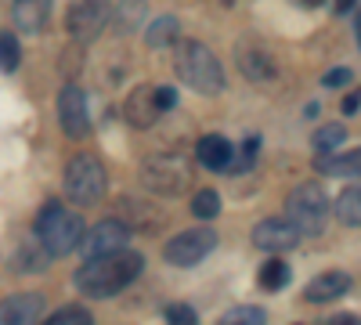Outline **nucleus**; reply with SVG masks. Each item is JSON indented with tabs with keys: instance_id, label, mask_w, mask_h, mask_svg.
I'll use <instances>...</instances> for the list:
<instances>
[{
	"instance_id": "obj_14",
	"label": "nucleus",
	"mask_w": 361,
	"mask_h": 325,
	"mask_svg": "<svg viewBox=\"0 0 361 325\" xmlns=\"http://www.w3.org/2000/svg\"><path fill=\"white\" fill-rule=\"evenodd\" d=\"M314 170L329 173V177H350V181H361V149H350V152H318Z\"/></svg>"
},
{
	"instance_id": "obj_9",
	"label": "nucleus",
	"mask_w": 361,
	"mask_h": 325,
	"mask_svg": "<svg viewBox=\"0 0 361 325\" xmlns=\"http://www.w3.org/2000/svg\"><path fill=\"white\" fill-rule=\"evenodd\" d=\"M130 243V228L123 221H102L94 224L90 231H83V239H80V250L83 257H105V253H116V250H127Z\"/></svg>"
},
{
	"instance_id": "obj_2",
	"label": "nucleus",
	"mask_w": 361,
	"mask_h": 325,
	"mask_svg": "<svg viewBox=\"0 0 361 325\" xmlns=\"http://www.w3.org/2000/svg\"><path fill=\"white\" fill-rule=\"evenodd\" d=\"M37 243L44 246L47 257H66L73 250H80V239H83V217L66 210L62 202H44V210L37 214Z\"/></svg>"
},
{
	"instance_id": "obj_11",
	"label": "nucleus",
	"mask_w": 361,
	"mask_h": 325,
	"mask_svg": "<svg viewBox=\"0 0 361 325\" xmlns=\"http://www.w3.org/2000/svg\"><path fill=\"white\" fill-rule=\"evenodd\" d=\"M300 243V231L286 221V217H267L253 228V246L267 250V253H282V250H293Z\"/></svg>"
},
{
	"instance_id": "obj_12",
	"label": "nucleus",
	"mask_w": 361,
	"mask_h": 325,
	"mask_svg": "<svg viewBox=\"0 0 361 325\" xmlns=\"http://www.w3.org/2000/svg\"><path fill=\"white\" fill-rule=\"evenodd\" d=\"M44 318V297L40 293H15L0 300V325H40Z\"/></svg>"
},
{
	"instance_id": "obj_6",
	"label": "nucleus",
	"mask_w": 361,
	"mask_h": 325,
	"mask_svg": "<svg viewBox=\"0 0 361 325\" xmlns=\"http://www.w3.org/2000/svg\"><path fill=\"white\" fill-rule=\"evenodd\" d=\"M141 181L148 185V192H159V195H180L192 185V173L188 166L180 163L177 156H152L141 166Z\"/></svg>"
},
{
	"instance_id": "obj_15",
	"label": "nucleus",
	"mask_w": 361,
	"mask_h": 325,
	"mask_svg": "<svg viewBox=\"0 0 361 325\" xmlns=\"http://www.w3.org/2000/svg\"><path fill=\"white\" fill-rule=\"evenodd\" d=\"M156 116H159V109H156V98H152V87H148V83L134 87L130 98H127V120H130V127L148 130L156 123Z\"/></svg>"
},
{
	"instance_id": "obj_18",
	"label": "nucleus",
	"mask_w": 361,
	"mask_h": 325,
	"mask_svg": "<svg viewBox=\"0 0 361 325\" xmlns=\"http://www.w3.org/2000/svg\"><path fill=\"white\" fill-rule=\"evenodd\" d=\"M235 54H238V66H243V76H250V80H271V76H275V62H271L264 51L238 47Z\"/></svg>"
},
{
	"instance_id": "obj_35",
	"label": "nucleus",
	"mask_w": 361,
	"mask_h": 325,
	"mask_svg": "<svg viewBox=\"0 0 361 325\" xmlns=\"http://www.w3.org/2000/svg\"><path fill=\"white\" fill-rule=\"evenodd\" d=\"M311 4H318V0H311Z\"/></svg>"
},
{
	"instance_id": "obj_13",
	"label": "nucleus",
	"mask_w": 361,
	"mask_h": 325,
	"mask_svg": "<svg viewBox=\"0 0 361 325\" xmlns=\"http://www.w3.org/2000/svg\"><path fill=\"white\" fill-rule=\"evenodd\" d=\"M347 289H350V275L347 271H322L318 278L307 282L304 300L307 304H329V300H340Z\"/></svg>"
},
{
	"instance_id": "obj_29",
	"label": "nucleus",
	"mask_w": 361,
	"mask_h": 325,
	"mask_svg": "<svg viewBox=\"0 0 361 325\" xmlns=\"http://www.w3.org/2000/svg\"><path fill=\"white\" fill-rule=\"evenodd\" d=\"M350 76H354V73H350L347 66H340V69H329V73L322 76V83H325V87H347Z\"/></svg>"
},
{
	"instance_id": "obj_4",
	"label": "nucleus",
	"mask_w": 361,
	"mask_h": 325,
	"mask_svg": "<svg viewBox=\"0 0 361 325\" xmlns=\"http://www.w3.org/2000/svg\"><path fill=\"white\" fill-rule=\"evenodd\" d=\"M329 217H333V202L322 192V185H296L286 199V221L300 235H322Z\"/></svg>"
},
{
	"instance_id": "obj_23",
	"label": "nucleus",
	"mask_w": 361,
	"mask_h": 325,
	"mask_svg": "<svg viewBox=\"0 0 361 325\" xmlns=\"http://www.w3.org/2000/svg\"><path fill=\"white\" fill-rule=\"evenodd\" d=\"M192 214H195L199 221H214V217L221 214V195H217L214 188L195 192V195H192Z\"/></svg>"
},
{
	"instance_id": "obj_24",
	"label": "nucleus",
	"mask_w": 361,
	"mask_h": 325,
	"mask_svg": "<svg viewBox=\"0 0 361 325\" xmlns=\"http://www.w3.org/2000/svg\"><path fill=\"white\" fill-rule=\"evenodd\" d=\"M44 325H94V318H90V311H87V307L69 304V307H62V311H54Z\"/></svg>"
},
{
	"instance_id": "obj_34",
	"label": "nucleus",
	"mask_w": 361,
	"mask_h": 325,
	"mask_svg": "<svg viewBox=\"0 0 361 325\" xmlns=\"http://www.w3.org/2000/svg\"><path fill=\"white\" fill-rule=\"evenodd\" d=\"M224 4H235V0H224Z\"/></svg>"
},
{
	"instance_id": "obj_28",
	"label": "nucleus",
	"mask_w": 361,
	"mask_h": 325,
	"mask_svg": "<svg viewBox=\"0 0 361 325\" xmlns=\"http://www.w3.org/2000/svg\"><path fill=\"white\" fill-rule=\"evenodd\" d=\"M152 98H156V109L159 112H166V109L177 105V91H173V87H152Z\"/></svg>"
},
{
	"instance_id": "obj_33",
	"label": "nucleus",
	"mask_w": 361,
	"mask_h": 325,
	"mask_svg": "<svg viewBox=\"0 0 361 325\" xmlns=\"http://www.w3.org/2000/svg\"><path fill=\"white\" fill-rule=\"evenodd\" d=\"M354 37H357V47H361V11H357V18H354Z\"/></svg>"
},
{
	"instance_id": "obj_26",
	"label": "nucleus",
	"mask_w": 361,
	"mask_h": 325,
	"mask_svg": "<svg viewBox=\"0 0 361 325\" xmlns=\"http://www.w3.org/2000/svg\"><path fill=\"white\" fill-rule=\"evenodd\" d=\"M166 325H199V314L188 304H170L166 307Z\"/></svg>"
},
{
	"instance_id": "obj_3",
	"label": "nucleus",
	"mask_w": 361,
	"mask_h": 325,
	"mask_svg": "<svg viewBox=\"0 0 361 325\" xmlns=\"http://www.w3.org/2000/svg\"><path fill=\"white\" fill-rule=\"evenodd\" d=\"M177 76L199 94H217L224 87V69L217 62V54L199 40L177 44Z\"/></svg>"
},
{
	"instance_id": "obj_19",
	"label": "nucleus",
	"mask_w": 361,
	"mask_h": 325,
	"mask_svg": "<svg viewBox=\"0 0 361 325\" xmlns=\"http://www.w3.org/2000/svg\"><path fill=\"white\" fill-rule=\"evenodd\" d=\"M148 47H170L180 40V22L173 15H159L152 25H148V33H145Z\"/></svg>"
},
{
	"instance_id": "obj_5",
	"label": "nucleus",
	"mask_w": 361,
	"mask_h": 325,
	"mask_svg": "<svg viewBox=\"0 0 361 325\" xmlns=\"http://www.w3.org/2000/svg\"><path fill=\"white\" fill-rule=\"evenodd\" d=\"M109 188V177H105V166L90 156V152H80L66 163V192L76 206H94L102 202Z\"/></svg>"
},
{
	"instance_id": "obj_1",
	"label": "nucleus",
	"mask_w": 361,
	"mask_h": 325,
	"mask_svg": "<svg viewBox=\"0 0 361 325\" xmlns=\"http://www.w3.org/2000/svg\"><path fill=\"white\" fill-rule=\"evenodd\" d=\"M141 268H145V257L127 246V250H116V253H105V257H87L80 264V271L73 275V282L83 297L105 300V297L123 293L141 275Z\"/></svg>"
},
{
	"instance_id": "obj_27",
	"label": "nucleus",
	"mask_w": 361,
	"mask_h": 325,
	"mask_svg": "<svg viewBox=\"0 0 361 325\" xmlns=\"http://www.w3.org/2000/svg\"><path fill=\"white\" fill-rule=\"evenodd\" d=\"M141 8H145V0H123V8H119V29H134L141 22Z\"/></svg>"
},
{
	"instance_id": "obj_8",
	"label": "nucleus",
	"mask_w": 361,
	"mask_h": 325,
	"mask_svg": "<svg viewBox=\"0 0 361 325\" xmlns=\"http://www.w3.org/2000/svg\"><path fill=\"white\" fill-rule=\"evenodd\" d=\"M112 15V0H73L66 25L76 40H94Z\"/></svg>"
},
{
	"instance_id": "obj_10",
	"label": "nucleus",
	"mask_w": 361,
	"mask_h": 325,
	"mask_svg": "<svg viewBox=\"0 0 361 325\" xmlns=\"http://www.w3.org/2000/svg\"><path fill=\"white\" fill-rule=\"evenodd\" d=\"M58 120L69 137H87L90 134V116H87V98L80 87H62L58 94Z\"/></svg>"
},
{
	"instance_id": "obj_31",
	"label": "nucleus",
	"mask_w": 361,
	"mask_h": 325,
	"mask_svg": "<svg viewBox=\"0 0 361 325\" xmlns=\"http://www.w3.org/2000/svg\"><path fill=\"white\" fill-rule=\"evenodd\" d=\"M329 325H361V318H357V314H336Z\"/></svg>"
},
{
	"instance_id": "obj_16",
	"label": "nucleus",
	"mask_w": 361,
	"mask_h": 325,
	"mask_svg": "<svg viewBox=\"0 0 361 325\" xmlns=\"http://www.w3.org/2000/svg\"><path fill=\"white\" fill-rule=\"evenodd\" d=\"M231 141L228 137H221V134H206V137H199V145H195V159L206 166V170H228L231 166Z\"/></svg>"
},
{
	"instance_id": "obj_7",
	"label": "nucleus",
	"mask_w": 361,
	"mask_h": 325,
	"mask_svg": "<svg viewBox=\"0 0 361 325\" xmlns=\"http://www.w3.org/2000/svg\"><path fill=\"white\" fill-rule=\"evenodd\" d=\"M217 231H209V228H188V231H180L173 235V239L163 246V257L166 264H177V268H188V264H199L202 257H209L217 250Z\"/></svg>"
},
{
	"instance_id": "obj_25",
	"label": "nucleus",
	"mask_w": 361,
	"mask_h": 325,
	"mask_svg": "<svg viewBox=\"0 0 361 325\" xmlns=\"http://www.w3.org/2000/svg\"><path fill=\"white\" fill-rule=\"evenodd\" d=\"M18 62H22V47H18V40H15L11 33H0V69H4V73H15Z\"/></svg>"
},
{
	"instance_id": "obj_20",
	"label": "nucleus",
	"mask_w": 361,
	"mask_h": 325,
	"mask_svg": "<svg viewBox=\"0 0 361 325\" xmlns=\"http://www.w3.org/2000/svg\"><path fill=\"white\" fill-rule=\"evenodd\" d=\"M18 29H25V33H40L44 22H47V0H18Z\"/></svg>"
},
{
	"instance_id": "obj_30",
	"label": "nucleus",
	"mask_w": 361,
	"mask_h": 325,
	"mask_svg": "<svg viewBox=\"0 0 361 325\" xmlns=\"http://www.w3.org/2000/svg\"><path fill=\"white\" fill-rule=\"evenodd\" d=\"M357 109H361V94H347L343 98V116H354Z\"/></svg>"
},
{
	"instance_id": "obj_21",
	"label": "nucleus",
	"mask_w": 361,
	"mask_h": 325,
	"mask_svg": "<svg viewBox=\"0 0 361 325\" xmlns=\"http://www.w3.org/2000/svg\"><path fill=\"white\" fill-rule=\"evenodd\" d=\"M289 278H293L289 264H286V260H279V257H271V260L264 264V268H260V275H257L260 289H267V293H279V289H286V286H289Z\"/></svg>"
},
{
	"instance_id": "obj_22",
	"label": "nucleus",
	"mask_w": 361,
	"mask_h": 325,
	"mask_svg": "<svg viewBox=\"0 0 361 325\" xmlns=\"http://www.w3.org/2000/svg\"><path fill=\"white\" fill-rule=\"evenodd\" d=\"M347 141V127L343 123H329V127H318L311 145H314V152H336L340 145Z\"/></svg>"
},
{
	"instance_id": "obj_32",
	"label": "nucleus",
	"mask_w": 361,
	"mask_h": 325,
	"mask_svg": "<svg viewBox=\"0 0 361 325\" xmlns=\"http://www.w3.org/2000/svg\"><path fill=\"white\" fill-rule=\"evenodd\" d=\"M354 4H357V0H336V15H347V11H354Z\"/></svg>"
},
{
	"instance_id": "obj_17",
	"label": "nucleus",
	"mask_w": 361,
	"mask_h": 325,
	"mask_svg": "<svg viewBox=\"0 0 361 325\" xmlns=\"http://www.w3.org/2000/svg\"><path fill=\"white\" fill-rule=\"evenodd\" d=\"M333 214H336L340 224H347V228H361V185H350V188H343V192L336 195Z\"/></svg>"
}]
</instances>
